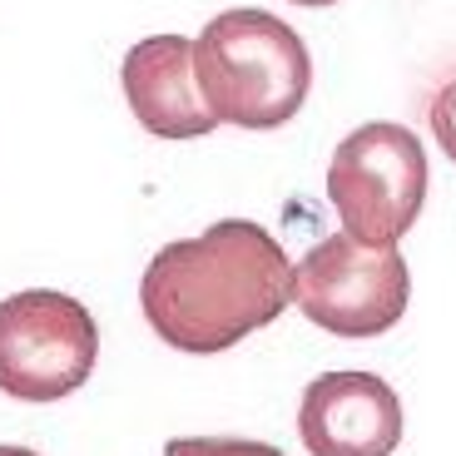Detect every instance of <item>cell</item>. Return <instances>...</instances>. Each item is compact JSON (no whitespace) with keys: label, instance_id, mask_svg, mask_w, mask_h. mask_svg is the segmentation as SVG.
<instances>
[{"label":"cell","instance_id":"obj_4","mask_svg":"<svg viewBox=\"0 0 456 456\" xmlns=\"http://www.w3.org/2000/svg\"><path fill=\"white\" fill-rule=\"evenodd\" d=\"M100 357V328L80 297L25 288L0 297V392L15 402H60L80 392Z\"/></svg>","mask_w":456,"mask_h":456},{"label":"cell","instance_id":"obj_6","mask_svg":"<svg viewBox=\"0 0 456 456\" xmlns=\"http://www.w3.org/2000/svg\"><path fill=\"white\" fill-rule=\"evenodd\" d=\"M297 436L308 456H392L402 442V397L377 372H322L303 387Z\"/></svg>","mask_w":456,"mask_h":456},{"label":"cell","instance_id":"obj_3","mask_svg":"<svg viewBox=\"0 0 456 456\" xmlns=\"http://www.w3.org/2000/svg\"><path fill=\"white\" fill-rule=\"evenodd\" d=\"M328 199L342 233L372 248H397L427 204V149L407 125L372 119L338 139L328 164Z\"/></svg>","mask_w":456,"mask_h":456},{"label":"cell","instance_id":"obj_10","mask_svg":"<svg viewBox=\"0 0 456 456\" xmlns=\"http://www.w3.org/2000/svg\"><path fill=\"white\" fill-rule=\"evenodd\" d=\"M0 456H35L30 446H0Z\"/></svg>","mask_w":456,"mask_h":456},{"label":"cell","instance_id":"obj_7","mask_svg":"<svg viewBox=\"0 0 456 456\" xmlns=\"http://www.w3.org/2000/svg\"><path fill=\"white\" fill-rule=\"evenodd\" d=\"M119 85H125L134 119L154 139H204L218 125L204 90H199L194 40H183V35H149V40H139L125 55Z\"/></svg>","mask_w":456,"mask_h":456},{"label":"cell","instance_id":"obj_9","mask_svg":"<svg viewBox=\"0 0 456 456\" xmlns=\"http://www.w3.org/2000/svg\"><path fill=\"white\" fill-rule=\"evenodd\" d=\"M432 134H436V144H442V154L456 164V75L432 100Z\"/></svg>","mask_w":456,"mask_h":456},{"label":"cell","instance_id":"obj_2","mask_svg":"<svg viewBox=\"0 0 456 456\" xmlns=\"http://www.w3.org/2000/svg\"><path fill=\"white\" fill-rule=\"evenodd\" d=\"M199 90L218 125L278 129L313 90V60L303 35L268 11H218L194 40Z\"/></svg>","mask_w":456,"mask_h":456},{"label":"cell","instance_id":"obj_1","mask_svg":"<svg viewBox=\"0 0 456 456\" xmlns=\"http://www.w3.org/2000/svg\"><path fill=\"white\" fill-rule=\"evenodd\" d=\"M293 303V263L253 218H218L199 239H174L139 278L149 328L179 353H228Z\"/></svg>","mask_w":456,"mask_h":456},{"label":"cell","instance_id":"obj_11","mask_svg":"<svg viewBox=\"0 0 456 456\" xmlns=\"http://www.w3.org/2000/svg\"><path fill=\"white\" fill-rule=\"evenodd\" d=\"M293 5H338V0H293Z\"/></svg>","mask_w":456,"mask_h":456},{"label":"cell","instance_id":"obj_5","mask_svg":"<svg viewBox=\"0 0 456 456\" xmlns=\"http://www.w3.org/2000/svg\"><path fill=\"white\" fill-rule=\"evenodd\" d=\"M411 297V273L397 248H372L353 233L313 243L293 268V303L332 338H382Z\"/></svg>","mask_w":456,"mask_h":456},{"label":"cell","instance_id":"obj_8","mask_svg":"<svg viewBox=\"0 0 456 456\" xmlns=\"http://www.w3.org/2000/svg\"><path fill=\"white\" fill-rule=\"evenodd\" d=\"M164 456H283L268 442H243V436H174L164 442Z\"/></svg>","mask_w":456,"mask_h":456}]
</instances>
